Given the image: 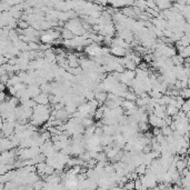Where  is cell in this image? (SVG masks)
<instances>
[{"label": "cell", "mask_w": 190, "mask_h": 190, "mask_svg": "<svg viewBox=\"0 0 190 190\" xmlns=\"http://www.w3.org/2000/svg\"><path fill=\"white\" fill-rule=\"evenodd\" d=\"M37 105H42V106H48L49 103V95H46L44 92H40L38 96L32 98Z\"/></svg>", "instance_id": "obj_1"}, {"label": "cell", "mask_w": 190, "mask_h": 190, "mask_svg": "<svg viewBox=\"0 0 190 190\" xmlns=\"http://www.w3.org/2000/svg\"><path fill=\"white\" fill-rule=\"evenodd\" d=\"M27 91L29 93V96L30 98H35L36 96H38L41 91H40V88L39 86H37V84H30V86H27Z\"/></svg>", "instance_id": "obj_2"}, {"label": "cell", "mask_w": 190, "mask_h": 190, "mask_svg": "<svg viewBox=\"0 0 190 190\" xmlns=\"http://www.w3.org/2000/svg\"><path fill=\"white\" fill-rule=\"evenodd\" d=\"M157 8L159 9L160 11H164V10H169L171 8L173 4L170 1H167V0H164V1H155Z\"/></svg>", "instance_id": "obj_3"}, {"label": "cell", "mask_w": 190, "mask_h": 190, "mask_svg": "<svg viewBox=\"0 0 190 190\" xmlns=\"http://www.w3.org/2000/svg\"><path fill=\"white\" fill-rule=\"evenodd\" d=\"M126 52H127V50L121 48V47H112V48L110 49V53H112L114 56L119 58L124 57V56H126Z\"/></svg>", "instance_id": "obj_4"}, {"label": "cell", "mask_w": 190, "mask_h": 190, "mask_svg": "<svg viewBox=\"0 0 190 190\" xmlns=\"http://www.w3.org/2000/svg\"><path fill=\"white\" fill-rule=\"evenodd\" d=\"M95 99L98 101L99 106L100 105H103L105 101L107 100V92H103V91H99V92L95 93Z\"/></svg>", "instance_id": "obj_5"}, {"label": "cell", "mask_w": 190, "mask_h": 190, "mask_svg": "<svg viewBox=\"0 0 190 190\" xmlns=\"http://www.w3.org/2000/svg\"><path fill=\"white\" fill-rule=\"evenodd\" d=\"M60 37H61L63 40H71L75 38V36H74V33L71 32V31L67 30L66 28H63L61 30V33H60Z\"/></svg>", "instance_id": "obj_6"}, {"label": "cell", "mask_w": 190, "mask_h": 190, "mask_svg": "<svg viewBox=\"0 0 190 190\" xmlns=\"http://www.w3.org/2000/svg\"><path fill=\"white\" fill-rule=\"evenodd\" d=\"M120 12L122 13L124 17H127V18H131V19H133V18L136 17L131 7H124V8H122V10H121Z\"/></svg>", "instance_id": "obj_7"}, {"label": "cell", "mask_w": 190, "mask_h": 190, "mask_svg": "<svg viewBox=\"0 0 190 190\" xmlns=\"http://www.w3.org/2000/svg\"><path fill=\"white\" fill-rule=\"evenodd\" d=\"M65 110H66V112L68 114L69 116H72L75 112H77V106H76L75 103H68V105H66L65 106V108H63Z\"/></svg>", "instance_id": "obj_8"}, {"label": "cell", "mask_w": 190, "mask_h": 190, "mask_svg": "<svg viewBox=\"0 0 190 190\" xmlns=\"http://www.w3.org/2000/svg\"><path fill=\"white\" fill-rule=\"evenodd\" d=\"M178 109L176 107L173 106H166V115L169 116V117H173V116H176L178 114Z\"/></svg>", "instance_id": "obj_9"}, {"label": "cell", "mask_w": 190, "mask_h": 190, "mask_svg": "<svg viewBox=\"0 0 190 190\" xmlns=\"http://www.w3.org/2000/svg\"><path fill=\"white\" fill-rule=\"evenodd\" d=\"M121 108L124 109V111H127L129 110V109H131V108H133V107H136V105H135V102L133 101H128V100H124L122 101V103H121Z\"/></svg>", "instance_id": "obj_10"}, {"label": "cell", "mask_w": 190, "mask_h": 190, "mask_svg": "<svg viewBox=\"0 0 190 190\" xmlns=\"http://www.w3.org/2000/svg\"><path fill=\"white\" fill-rule=\"evenodd\" d=\"M146 169L147 167L145 165H139L138 167L135 168V173L138 175V177H141V176H145V173H146Z\"/></svg>", "instance_id": "obj_11"}, {"label": "cell", "mask_w": 190, "mask_h": 190, "mask_svg": "<svg viewBox=\"0 0 190 190\" xmlns=\"http://www.w3.org/2000/svg\"><path fill=\"white\" fill-rule=\"evenodd\" d=\"M179 96L183 98L185 100H188V98L190 97V89L189 88H183L181 90H179Z\"/></svg>", "instance_id": "obj_12"}, {"label": "cell", "mask_w": 190, "mask_h": 190, "mask_svg": "<svg viewBox=\"0 0 190 190\" xmlns=\"http://www.w3.org/2000/svg\"><path fill=\"white\" fill-rule=\"evenodd\" d=\"M178 55H179V56H180L182 59H188V58H189V56H190V47H189V46H188V47H185L182 51L178 52Z\"/></svg>", "instance_id": "obj_13"}, {"label": "cell", "mask_w": 190, "mask_h": 190, "mask_svg": "<svg viewBox=\"0 0 190 190\" xmlns=\"http://www.w3.org/2000/svg\"><path fill=\"white\" fill-rule=\"evenodd\" d=\"M160 130H161V135H162L165 138L169 137V136H173V130L170 129L169 126H165L164 128H161Z\"/></svg>", "instance_id": "obj_14"}, {"label": "cell", "mask_w": 190, "mask_h": 190, "mask_svg": "<svg viewBox=\"0 0 190 190\" xmlns=\"http://www.w3.org/2000/svg\"><path fill=\"white\" fill-rule=\"evenodd\" d=\"M44 183L46 182L44 181V180H38V181H36L33 185H32V188H33V190H42L44 187Z\"/></svg>", "instance_id": "obj_15"}, {"label": "cell", "mask_w": 190, "mask_h": 190, "mask_svg": "<svg viewBox=\"0 0 190 190\" xmlns=\"http://www.w3.org/2000/svg\"><path fill=\"white\" fill-rule=\"evenodd\" d=\"M127 78H128L129 80H133L135 78H136V72L135 71H131V70H126L124 69V71L122 72Z\"/></svg>", "instance_id": "obj_16"}, {"label": "cell", "mask_w": 190, "mask_h": 190, "mask_svg": "<svg viewBox=\"0 0 190 190\" xmlns=\"http://www.w3.org/2000/svg\"><path fill=\"white\" fill-rule=\"evenodd\" d=\"M180 110H181L182 112H185V114L189 112V111H190V102H189V100H186V101L183 102V105L181 106Z\"/></svg>", "instance_id": "obj_17"}, {"label": "cell", "mask_w": 190, "mask_h": 190, "mask_svg": "<svg viewBox=\"0 0 190 190\" xmlns=\"http://www.w3.org/2000/svg\"><path fill=\"white\" fill-rule=\"evenodd\" d=\"M126 190H135V181L133 180H128L124 183V186L122 187Z\"/></svg>", "instance_id": "obj_18"}, {"label": "cell", "mask_w": 190, "mask_h": 190, "mask_svg": "<svg viewBox=\"0 0 190 190\" xmlns=\"http://www.w3.org/2000/svg\"><path fill=\"white\" fill-rule=\"evenodd\" d=\"M18 27H19V29H21V30H25L27 29L29 26V23L27 21H23V20H18Z\"/></svg>", "instance_id": "obj_19"}, {"label": "cell", "mask_w": 190, "mask_h": 190, "mask_svg": "<svg viewBox=\"0 0 190 190\" xmlns=\"http://www.w3.org/2000/svg\"><path fill=\"white\" fill-rule=\"evenodd\" d=\"M135 190H146V188H143V186H142V183L139 178H138L137 180H135Z\"/></svg>", "instance_id": "obj_20"}, {"label": "cell", "mask_w": 190, "mask_h": 190, "mask_svg": "<svg viewBox=\"0 0 190 190\" xmlns=\"http://www.w3.org/2000/svg\"><path fill=\"white\" fill-rule=\"evenodd\" d=\"M55 173V169L52 167H50V166H46V169H44V175L46 176H51Z\"/></svg>", "instance_id": "obj_21"}, {"label": "cell", "mask_w": 190, "mask_h": 190, "mask_svg": "<svg viewBox=\"0 0 190 190\" xmlns=\"http://www.w3.org/2000/svg\"><path fill=\"white\" fill-rule=\"evenodd\" d=\"M6 100H7V96H6L4 91H1V92H0V103L4 102Z\"/></svg>", "instance_id": "obj_22"}, {"label": "cell", "mask_w": 190, "mask_h": 190, "mask_svg": "<svg viewBox=\"0 0 190 190\" xmlns=\"http://www.w3.org/2000/svg\"><path fill=\"white\" fill-rule=\"evenodd\" d=\"M8 90H9V93H10L11 96H13V97H16V95H17V91H16V89L13 88V87H9Z\"/></svg>", "instance_id": "obj_23"}, {"label": "cell", "mask_w": 190, "mask_h": 190, "mask_svg": "<svg viewBox=\"0 0 190 190\" xmlns=\"http://www.w3.org/2000/svg\"><path fill=\"white\" fill-rule=\"evenodd\" d=\"M109 190H122V188L119 186H117V185H114V186L110 187V189Z\"/></svg>", "instance_id": "obj_24"}]
</instances>
